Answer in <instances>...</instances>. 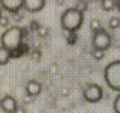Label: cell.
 Returning <instances> with one entry per match:
<instances>
[{"instance_id":"cell-4","label":"cell","mask_w":120,"mask_h":113,"mask_svg":"<svg viewBox=\"0 0 120 113\" xmlns=\"http://www.w3.org/2000/svg\"><path fill=\"white\" fill-rule=\"evenodd\" d=\"M83 98L89 102V103H96V102H100L103 97V89L100 85L97 84H94L90 82L83 88Z\"/></svg>"},{"instance_id":"cell-12","label":"cell","mask_w":120,"mask_h":113,"mask_svg":"<svg viewBox=\"0 0 120 113\" xmlns=\"http://www.w3.org/2000/svg\"><path fill=\"white\" fill-rule=\"evenodd\" d=\"M101 7L106 11L112 10L116 7V1L114 0H103V1H101Z\"/></svg>"},{"instance_id":"cell-3","label":"cell","mask_w":120,"mask_h":113,"mask_svg":"<svg viewBox=\"0 0 120 113\" xmlns=\"http://www.w3.org/2000/svg\"><path fill=\"white\" fill-rule=\"evenodd\" d=\"M104 79L111 89L120 91V59L112 61L105 66Z\"/></svg>"},{"instance_id":"cell-16","label":"cell","mask_w":120,"mask_h":113,"mask_svg":"<svg viewBox=\"0 0 120 113\" xmlns=\"http://www.w3.org/2000/svg\"><path fill=\"white\" fill-rule=\"evenodd\" d=\"M87 7H88V5H87V2H85V1H80V2H77V5H75V8L77 9H79L80 11H85V10H87Z\"/></svg>"},{"instance_id":"cell-20","label":"cell","mask_w":120,"mask_h":113,"mask_svg":"<svg viewBox=\"0 0 120 113\" xmlns=\"http://www.w3.org/2000/svg\"><path fill=\"white\" fill-rule=\"evenodd\" d=\"M116 7H117V9L120 11V0L119 1H116Z\"/></svg>"},{"instance_id":"cell-21","label":"cell","mask_w":120,"mask_h":113,"mask_svg":"<svg viewBox=\"0 0 120 113\" xmlns=\"http://www.w3.org/2000/svg\"><path fill=\"white\" fill-rule=\"evenodd\" d=\"M1 16H2V15H1V10H0V18H1Z\"/></svg>"},{"instance_id":"cell-7","label":"cell","mask_w":120,"mask_h":113,"mask_svg":"<svg viewBox=\"0 0 120 113\" xmlns=\"http://www.w3.org/2000/svg\"><path fill=\"white\" fill-rule=\"evenodd\" d=\"M24 0H1L0 4L5 9L9 10L11 13H15L23 7Z\"/></svg>"},{"instance_id":"cell-5","label":"cell","mask_w":120,"mask_h":113,"mask_svg":"<svg viewBox=\"0 0 120 113\" xmlns=\"http://www.w3.org/2000/svg\"><path fill=\"white\" fill-rule=\"evenodd\" d=\"M92 44H93V46H94V48L102 49V50L105 51L111 46V36L108 33V31H105L104 29H102V30L95 32L93 34Z\"/></svg>"},{"instance_id":"cell-18","label":"cell","mask_w":120,"mask_h":113,"mask_svg":"<svg viewBox=\"0 0 120 113\" xmlns=\"http://www.w3.org/2000/svg\"><path fill=\"white\" fill-rule=\"evenodd\" d=\"M8 22H9V19L7 16H1V18H0V25L1 26H7Z\"/></svg>"},{"instance_id":"cell-17","label":"cell","mask_w":120,"mask_h":113,"mask_svg":"<svg viewBox=\"0 0 120 113\" xmlns=\"http://www.w3.org/2000/svg\"><path fill=\"white\" fill-rule=\"evenodd\" d=\"M38 34L40 37H46L47 34H48V29L46 26H41L40 25V28L38 29Z\"/></svg>"},{"instance_id":"cell-11","label":"cell","mask_w":120,"mask_h":113,"mask_svg":"<svg viewBox=\"0 0 120 113\" xmlns=\"http://www.w3.org/2000/svg\"><path fill=\"white\" fill-rule=\"evenodd\" d=\"M89 28L92 29V31L95 33L97 31L102 30V25H101V21L98 18H92L89 22Z\"/></svg>"},{"instance_id":"cell-14","label":"cell","mask_w":120,"mask_h":113,"mask_svg":"<svg viewBox=\"0 0 120 113\" xmlns=\"http://www.w3.org/2000/svg\"><path fill=\"white\" fill-rule=\"evenodd\" d=\"M109 26L111 29H118L120 26V18L117 16H112L109 19Z\"/></svg>"},{"instance_id":"cell-19","label":"cell","mask_w":120,"mask_h":113,"mask_svg":"<svg viewBox=\"0 0 120 113\" xmlns=\"http://www.w3.org/2000/svg\"><path fill=\"white\" fill-rule=\"evenodd\" d=\"M14 113H26V112H25V110H24L23 107H19H19H17V110H16Z\"/></svg>"},{"instance_id":"cell-10","label":"cell","mask_w":120,"mask_h":113,"mask_svg":"<svg viewBox=\"0 0 120 113\" xmlns=\"http://www.w3.org/2000/svg\"><path fill=\"white\" fill-rule=\"evenodd\" d=\"M10 56H11V54H10L9 49L5 48L4 46H0V64L1 65L2 64H6L9 61Z\"/></svg>"},{"instance_id":"cell-15","label":"cell","mask_w":120,"mask_h":113,"mask_svg":"<svg viewBox=\"0 0 120 113\" xmlns=\"http://www.w3.org/2000/svg\"><path fill=\"white\" fill-rule=\"evenodd\" d=\"M113 110L116 113H120V93L116 96L113 101Z\"/></svg>"},{"instance_id":"cell-2","label":"cell","mask_w":120,"mask_h":113,"mask_svg":"<svg viewBox=\"0 0 120 113\" xmlns=\"http://www.w3.org/2000/svg\"><path fill=\"white\" fill-rule=\"evenodd\" d=\"M23 39V29L19 28V25H11L7 28L4 33L1 34V46L9 49L10 51L16 50L22 45Z\"/></svg>"},{"instance_id":"cell-1","label":"cell","mask_w":120,"mask_h":113,"mask_svg":"<svg viewBox=\"0 0 120 113\" xmlns=\"http://www.w3.org/2000/svg\"><path fill=\"white\" fill-rule=\"evenodd\" d=\"M83 22V13L75 7H70L65 9L61 15V25L69 33H74L78 31Z\"/></svg>"},{"instance_id":"cell-6","label":"cell","mask_w":120,"mask_h":113,"mask_svg":"<svg viewBox=\"0 0 120 113\" xmlns=\"http://www.w3.org/2000/svg\"><path fill=\"white\" fill-rule=\"evenodd\" d=\"M0 106L4 110V112L6 113H14L19 107L16 99L10 95H5L0 99Z\"/></svg>"},{"instance_id":"cell-13","label":"cell","mask_w":120,"mask_h":113,"mask_svg":"<svg viewBox=\"0 0 120 113\" xmlns=\"http://www.w3.org/2000/svg\"><path fill=\"white\" fill-rule=\"evenodd\" d=\"M92 55L93 57L95 58V59H102V58H104L105 56V51L104 50H102V49H97V48H93L92 50Z\"/></svg>"},{"instance_id":"cell-8","label":"cell","mask_w":120,"mask_h":113,"mask_svg":"<svg viewBox=\"0 0 120 113\" xmlns=\"http://www.w3.org/2000/svg\"><path fill=\"white\" fill-rule=\"evenodd\" d=\"M23 7L29 11H39L45 7L44 0H24Z\"/></svg>"},{"instance_id":"cell-9","label":"cell","mask_w":120,"mask_h":113,"mask_svg":"<svg viewBox=\"0 0 120 113\" xmlns=\"http://www.w3.org/2000/svg\"><path fill=\"white\" fill-rule=\"evenodd\" d=\"M42 89V86L41 84L37 81V80H29L25 85V90H26V94L30 96H37L40 94Z\"/></svg>"}]
</instances>
